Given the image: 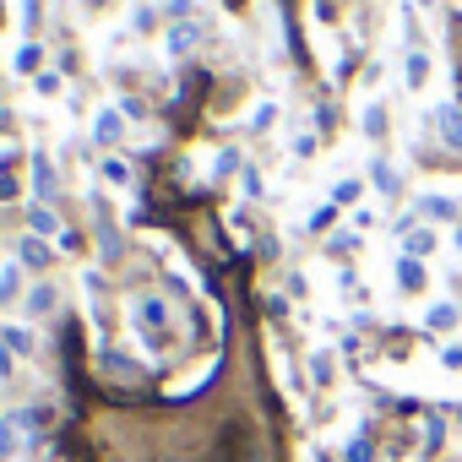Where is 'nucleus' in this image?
<instances>
[{
	"mask_svg": "<svg viewBox=\"0 0 462 462\" xmlns=\"http://www.w3.org/2000/svg\"><path fill=\"white\" fill-rule=\"evenodd\" d=\"M440 365H446V370H462V343H446V348H440Z\"/></svg>",
	"mask_w": 462,
	"mask_h": 462,
	"instance_id": "22",
	"label": "nucleus"
},
{
	"mask_svg": "<svg viewBox=\"0 0 462 462\" xmlns=\"http://www.w3.org/2000/svg\"><path fill=\"white\" fill-rule=\"evenodd\" d=\"M17 262H23V267H50V245H44L39 235H28V240L17 245Z\"/></svg>",
	"mask_w": 462,
	"mask_h": 462,
	"instance_id": "5",
	"label": "nucleus"
},
{
	"mask_svg": "<svg viewBox=\"0 0 462 462\" xmlns=\"http://www.w3.org/2000/svg\"><path fill=\"white\" fill-rule=\"evenodd\" d=\"M0 343H6L12 354H33V332L28 327H6V332H0Z\"/></svg>",
	"mask_w": 462,
	"mask_h": 462,
	"instance_id": "11",
	"label": "nucleus"
},
{
	"mask_svg": "<svg viewBox=\"0 0 462 462\" xmlns=\"http://www.w3.org/2000/svg\"><path fill=\"white\" fill-rule=\"evenodd\" d=\"M310 375L327 386V381H332V354H316V359H310Z\"/></svg>",
	"mask_w": 462,
	"mask_h": 462,
	"instance_id": "21",
	"label": "nucleus"
},
{
	"mask_svg": "<svg viewBox=\"0 0 462 462\" xmlns=\"http://www.w3.org/2000/svg\"><path fill=\"white\" fill-rule=\"evenodd\" d=\"M50 310H55V289H50V283H39V289L28 294V316H50Z\"/></svg>",
	"mask_w": 462,
	"mask_h": 462,
	"instance_id": "15",
	"label": "nucleus"
},
{
	"mask_svg": "<svg viewBox=\"0 0 462 462\" xmlns=\"http://www.w3.org/2000/svg\"><path fill=\"white\" fill-rule=\"evenodd\" d=\"M419 6H435V0H419Z\"/></svg>",
	"mask_w": 462,
	"mask_h": 462,
	"instance_id": "26",
	"label": "nucleus"
},
{
	"mask_svg": "<svg viewBox=\"0 0 462 462\" xmlns=\"http://www.w3.org/2000/svg\"><path fill=\"white\" fill-rule=\"evenodd\" d=\"M28 424H33V413H12V419H0V462H12V457H17V446H23Z\"/></svg>",
	"mask_w": 462,
	"mask_h": 462,
	"instance_id": "3",
	"label": "nucleus"
},
{
	"mask_svg": "<svg viewBox=\"0 0 462 462\" xmlns=\"http://www.w3.org/2000/svg\"><path fill=\"white\" fill-rule=\"evenodd\" d=\"M33 88H39V93L50 98V93H60V77H50V71H39V82H33Z\"/></svg>",
	"mask_w": 462,
	"mask_h": 462,
	"instance_id": "24",
	"label": "nucleus"
},
{
	"mask_svg": "<svg viewBox=\"0 0 462 462\" xmlns=\"http://www.w3.org/2000/svg\"><path fill=\"white\" fill-rule=\"evenodd\" d=\"M28 228H33V235L44 240V235H55V228H60V217H55V212L39 201V207H28Z\"/></svg>",
	"mask_w": 462,
	"mask_h": 462,
	"instance_id": "6",
	"label": "nucleus"
},
{
	"mask_svg": "<svg viewBox=\"0 0 462 462\" xmlns=\"http://www.w3.org/2000/svg\"><path fill=\"white\" fill-rule=\"evenodd\" d=\"M451 251H457V256H462V223H457V228H451Z\"/></svg>",
	"mask_w": 462,
	"mask_h": 462,
	"instance_id": "25",
	"label": "nucleus"
},
{
	"mask_svg": "<svg viewBox=\"0 0 462 462\" xmlns=\"http://www.w3.org/2000/svg\"><path fill=\"white\" fill-rule=\"evenodd\" d=\"M397 283H402V289H424V267H419L413 256H402V262H397Z\"/></svg>",
	"mask_w": 462,
	"mask_h": 462,
	"instance_id": "14",
	"label": "nucleus"
},
{
	"mask_svg": "<svg viewBox=\"0 0 462 462\" xmlns=\"http://www.w3.org/2000/svg\"><path fill=\"white\" fill-rule=\"evenodd\" d=\"M190 44H196V28H174V33H169V50H174V55H185Z\"/></svg>",
	"mask_w": 462,
	"mask_h": 462,
	"instance_id": "19",
	"label": "nucleus"
},
{
	"mask_svg": "<svg viewBox=\"0 0 462 462\" xmlns=\"http://www.w3.org/2000/svg\"><path fill=\"white\" fill-rule=\"evenodd\" d=\"M370 174H375V185H381V190H397V169H392V163H375Z\"/></svg>",
	"mask_w": 462,
	"mask_h": 462,
	"instance_id": "20",
	"label": "nucleus"
},
{
	"mask_svg": "<svg viewBox=\"0 0 462 462\" xmlns=\"http://www.w3.org/2000/svg\"><path fill=\"white\" fill-rule=\"evenodd\" d=\"M136 321H142V327H163V321H169L163 300H136Z\"/></svg>",
	"mask_w": 462,
	"mask_h": 462,
	"instance_id": "10",
	"label": "nucleus"
},
{
	"mask_svg": "<svg viewBox=\"0 0 462 462\" xmlns=\"http://www.w3.org/2000/svg\"><path fill=\"white\" fill-rule=\"evenodd\" d=\"M12 66H17V71H39V66H44V50H39V44H17Z\"/></svg>",
	"mask_w": 462,
	"mask_h": 462,
	"instance_id": "12",
	"label": "nucleus"
},
{
	"mask_svg": "<svg viewBox=\"0 0 462 462\" xmlns=\"http://www.w3.org/2000/svg\"><path fill=\"white\" fill-rule=\"evenodd\" d=\"M402 77H408V88H424V77H430V55H408V66H402Z\"/></svg>",
	"mask_w": 462,
	"mask_h": 462,
	"instance_id": "13",
	"label": "nucleus"
},
{
	"mask_svg": "<svg viewBox=\"0 0 462 462\" xmlns=\"http://www.w3.org/2000/svg\"><path fill=\"white\" fill-rule=\"evenodd\" d=\"M332 217H337V212H332V201H327V207L310 212V228H332Z\"/></svg>",
	"mask_w": 462,
	"mask_h": 462,
	"instance_id": "23",
	"label": "nucleus"
},
{
	"mask_svg": "<svg viewBox=\"0 0 462 462\" xmlns=\"http://www.w3.org/2000/svg\"><path fill=\"white\" fill-rule=\"evenodd\" d=\"M435 136H440V147L462 152V109H457V104H440V109H435Z\"/></svg>",
	"mask_w": 462,
	"mask_h": 462,
	"instance_id": "2",
	"label": "nucleus"
},
{
	"mask_svg": "<svg viewBox=\"0 0 462 462\" xmlns=\"http://www.w3.org/2000/svg\"><path fill=\"white\" fill-rule=\"evenodd\" d=\"M430 251H435V235H430V228H408L402 256H430Z\"/></svg>",
	"mask_w": 462,
	"mask_h": 462,
	"instance_id": "8",
	"label": "nucleus"
},
{
	"mask_svg": "<svg viewBox=\"0 0 462 462\" xmlns=\"http://www.w3.org/2000/svg\"><path fill=\"white\" fill-rule=\"evenodd\" d=\"M413 212H419V217H435V223H457V217H462L457 201H446V196H413Z\"/></svg>",
	"mask_w": 462,
	"mask_h": 462,
	"instance_id": "4",
	"label": "nucleus"
},
{
	"mask_svg": "<svg viewBox=\"0 0 462 462\" xmlns=\"http://www.w3.org/2000/svg\"><path fill=\"white\" fill-rule=\"evenodd\" d=\"M98 174H104L109 185H131V169H125L120 158H104V169H98Z\"/></svg>",
	"mask_w": 462,
	"mask_h": 462,
	"instance_id": "17",
	"label": "nucleus"
},
{
	"mask_svg": "<svg viewBox=\"0 0 462 462\" xmlns=\"http://www.w3.org/2000/svg\"><path fill=\"white\" fill-rule=\"evenodd\" d=\"M424 327H435V332H446V327H457V305H446V300H435V305L424 310Z\"/></svg>",
	"mask_w": 462,
	"mask_h": 462,
	"instance_id": "7",
	"label": "nucleus"
},
{
	"mask_svg": "<svg viewBox=\"0 0 462 462\" xmlns=\"http://www.w3.org/2000/svg\"><path fill=\"white\" fill-rule=\"evenodd\" d=\"M17 278H23V262H6V267H0V305L17 294Z\"/></svg>",
	"mask_w": 462,
	"mask_h": 462,
	"instance_id": "16",
	"label": "nucleus"
},
{
	"mask_svg": "<svg viewBox=\"0 0 462 462\" xmlns=\"http://www.w3.org/2000/svg\"><path fill=\"white\" fill-rule=\"evenodd\" d=\"M33 190H39V196H50V190H55V169H50V158H44V152H33Z\"/></svg>",
	"mask_w": 462,
	"mask_h": 462,
	"instance_id": "9",
	"label": "nucleus"
},
{
	"mask_svg": "<svg viewBox=\"0 0 462 462\" xmlns=\"http://www.w3.org/2000/svg\"><path fill=\"white\" fill-rule=\"evenodd\" d=\"M120 136H125V109H115V104L93 109V142H98V147H115Z\"/></svg>",
	"mask_w": 462,
	"mask_h": 462,
	"instance_id": "1",
	"label": "nucleus"
},
{
	"mask_svg": "<svg viewBox=\"0 0 462 462\" xmlns=\"http://www.w3.org/2000/svg\"><path fill=\"white\" fill-rule=\"evenodd\" d=\"M365 131H370V136L386 131V109H381V104H365Z\"/></svg>",
	"mask_w": 462,
	"mask_h": 462,
	"instance_id": "18",
	"label": "nucleus"
}]
</instances>
